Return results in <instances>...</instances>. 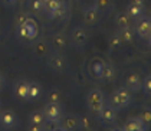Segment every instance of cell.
Instances as JSON below:
<instances>
[{"label":"cell","mask_w":151,"mask_h":131,"mask_svg":"<svg viewBox=\"0 0 151 131\" xmlns=\"http://www.w3.org/2000/svg\"><path fill=\"white\" fill-rule=\"evenodd\" d=\"M137 131H144V130H137Z\"/></svg>","instance_id":"43"},{"label":"cell","mask_w":151,"mask_h":131,"mask_svg":"<svg viewBox=\"0 0 151 131\" xmlns=\"http://www.w3.org/2000/svg\"><path fill=\"white\" fill-rule=\"evenodd\" d=\"M60 4H62V0H46V1H43V12L52 19V16L55 14V12L59 9Z\"/></svg>","instance_id":"18"},{"label":"cell","mask_w":151,"mask_h":131,"mask_svg":"<svg viewBox=\"0 0 151 131\" xmlns=\"http://www.w3.org/2000/svg\"><path fill=\"white\" fill-rule=\"evenodd\" d=\"M42 1H46V0H42Z\"/></svg>","instance_id":"44"},{"label":"cell","mask_w":151,"mask_h":131,"mask_svg":"<svg viewBox=\"0 0 151 131\" xmlns=\"http://www.w3.org/2000/svg\"><path fill=\"white\" fill-rule=\"evenodd\" d=\"M111 131H124V130H122V128H118V127H116V128H112Z\"/></svg>","instance_id":"40"},{"label":"cell","mask_w":151,"mask_h":131,"mask_svg":"<svg viewBox=\"0 0 151 131\" xmlns=\"http://www.w3.org/2000/svg\"><path fill=\"white\" fill-rule=\"evenodd\" d=\"M24 26H26V29H27V32H29L30 39H32V40H35L36 36H37V33H39V27H37V23H36L35 20L32 19V16H30L27 20H26Z\"/></svg>","instance_id":"22"},{"label":"cell","mask_w":151,"mask_h":131,"mask_svg":"<svg viewBox=\"0 0 151 131\" xmlns=\"http://www.w3.org/2000/svg\"><path fill=\"white\" fill-rule=\"evenodd\" d=\"M132 101V95L125 86L118 88L116 91L112 92V95L109 96V105L114 107L115 109H121V108H127Z\"/></svg>","instance_id":"2"},{"label":"cell","mask_w":151,"mask_h":131,"mask_svg":"<svg viewBox=\"0 0 151 131\" xmlns=\"http://www.w3.org/2000/svg\"><path fill=\"white\" fill-rule=\"evenodd\" d=\"M115 75H116V71H115V66L112 65V63H105L104 65V69L101 72V76H99V79H101V82L102 83H111L114 79H115Z\"/></svg>","instance_id":"13"},{"label":"cell","mask_w":151,"mask_h":131,"mask_svg":"<svg viewBox=\"0 0 151 131\" xmlns=\"http://www.w3.org/2000/svg\"><path fill=\"white\" fill-rule=\"evenodd\" d=\"M16 36H17V39L20 40V42H23V43H30V42H33L32 39H30V36H29V32H27V29H26V26H17L16 27Z\"/></svg>","instance_id":"23"},{"label":"cell","mask_w":151,"mask_h":131,"mask_svg":"<svg viewBox=\"0 0 151 131\" xmlns=\"http://www.w3.org/2000/svg\"><path fill=\"white\" fill-rule=\"evenodd\" d=\"M42 95V85L37 82H29L27 88V101H36Z\"/></svg>","instance_id":"17"},{"label":"cell","mask_w":151,"mask_h":131,"mask_svg":"<svg viewBox=\"0 0 151 131\" xmlns=\"http://www.w3.org/2000/svg\"><path fill=\"white\" fill-rule=\"evenodd\" d=\"M27 88L29 82L24 79H19L13 86V95L17 101H27Z\"/></svg>","instance_id":"10"},{"label":"cell","mask_w":151,"mask_h":131,"mask_svg":"<svg viewBox=\"0 0 151 131\" xmlns=\"http://www.w3.org/2000/svg\"><path fill=\"white\" fill-rule=\"evenodd\" d=\"M19 122V118L16 115V112L12 109H6V111H0V127L10 130L14 128Z\"/></svg>","instance_id":"8"},{"label":"cell","mask_w":151,"mask_h":131,"mask_svg":"<svg viewBox=\"0 0 151 131\" xmlns=\"http://www.w3.org/2000/svg\"><path fill=\"white\" fill-rule=\"evenodd\" d=\"M131 3H134L137 6H141V7H145V0H131Z\"/></svg>","instance_id":"37"},{"label":"cell","mask_w":151,"mask_h":131,"mask_svg":"<svg viewBox=\"0 0 151 131\" xmlns=\"http://www.w3.org/2000/svg\"><path fill=\"white\" fill-rule=\"evenodd\" d=\"M29 17H30V14L27 12H19L16 14V17H14V24H16V27H17V26H23Z\"/></svg>","instance_id":"31"},{"label":"cell","mask_w":151,"mask_h":131,"mask_svg":"<svg viewBox=\"0 0 151 131\" xmlns=\"http://www.w3.org/2000/svg\"><path fill=\"white\" fill-rule=\"evenodd\" d=\"M88 37H89L88 30L85 27H82V26L73 27L72 32H70V42H72V45L75 48H83L86 45V42H88Z\"/></svg>","instance_id":"5"},{"label":"cell","mask_w":151,"mask_h":131,"mask_svg":"<svg viewBox=\"0 0 151 131\" xmlns=\"http://www.w3.org/2000/svg\"><path fill=\"white\" fill-rule=\"evenodd\" d=\"M132 24H134V20L128 16L127 12H119L115 16V26L118 27V30L132 27Z\"/></svg>","instance_id":"14"},{"label":"cell","mask_w":151,"mask_h":131,"mask_svg":"<svg viewBox=\"0 0 151 131\" xmlns=\"http://www.w3.org/2000/svg\"><path fill=\"white\" fill-rule=\"evenodd\" d=\"M42 112L45 119H52L56 122H59L60 118L63 117V108L60 105V102H47Z\"/></svg>","instance_id":"4"},{"label":"cell","mask_w":151,"mask_h":131,"mask_svg":"<svg viewBox=\"0 0 151 131\" xmlns=\"http://www.w3.org/2000/svg\"><path fill=\"white\" fill-rule=\"evenodd\" d=\"M62 98H63L62 91L58 89V88H55V89H50L49 91V94H47V102H60Z\"/></svg>","instance_id":"29"},{"label":"cell","mask_w":151,"mask_h":131,"mask_svg":"<svg viewBox=\"0 0 151 131\" xmlns=\"http://www.w3.org/2000/svg\"><path fill=\"white\" fill-rule=\"evenodd\" d=\"M89 131H92V130H89Z\"/></svg>","instance_id":"45"},{"label":"cell","mask_w":151,"mask_h":131,"mask_svg":"<svg viewBox=\"0 0 151 131\" xmlns=\"http://www.w3.org/2000/svg\"><path fill=\"white\" fill-rule=\"evenodd\" d=\"M47 66L50 71H53L55 73H62V72L66 71V66H68V62L66 58L60 53V52H53L49 55L47 58Z\"/></svg>","instance_id":"3"},{"label":"cell","mask_w":151,"mask_h":131,"mask_svg":"<svg viewBox=\"0 0 151 131\" xmlns=\"http://www.w3.org/2000/svg\"><path fill=\"white\" fill-rule=\"evenodd\" d=\"M0 1H1L6 7H13V6H16V4L19 3L17 0H0Z\"/></svg>","instance_id":"35"},{"label":"cell","mask_w":151,"mask_h":131,"mask_svg":"<svg viewBox=\"0 0 151 131\" xmlns=\"http://www.w3.org/2000/svg\"><path fill=\"white\" fill-rule=\"evenodd\" d=\"M99 17H101V13L98 12L93 6H89L83 10V14H82V19H83V23L86 26H95V24L99 22Z\"/></svg>","instance_id":"9"},{"label":"cell","mask_w":151,"mask_h":131,"mask_svg":"<svg viewBox=\"0 0 151 131\" xmlns=\"http://www.w3.org/2000/svg\"><path fill=\"white\" fill-rule=\"evenodd\" d=\"M58 125H59V122H56V121H52V119H45V122L42 124L43 131H52V130H55Z\"/></svg>","instance_id":"34"},{"label":"cell","mask_w":151,"mask_h":131,"mask_svg":"<svg viewBox=\"0 0 151 131\" xmlns=\"http://www.w3.org/2000/svg\"><path fill=\"white\" fill-rule=\"evenodd\" d=\"M52 131H65V130H63V128H62V127H60V125H58V127H56V128H55V130H52Z\"/></svg>","instance_id":"39"},{"label":"cell","mask_w":151,"mask_h":131,"mask_svg":"<svg viewBox=\"0 0 151 131\" xmlns=\"http://www.w3.org/2000/svg\"><path fill=\"white\" fill-rule=\"evenodd\" d=\"M104 65L105 62L101 59H98V58H95V59L91 62V66H89V69H91V73H92L95 78H98L99 79V76H101V72L104 69Z\"/></svg>","instance_id":"21"},{"label":"cell","mask_w":151,"mask_h":131,"mask_svg":"<svg viewBox=\"0 0 151 131\" xmlns=\"http://www.w3.org/2000/svg\"><path fill=\"white\" fill-rule=\"evenodd\" d=\"M118 35L121 37V40H122V43H131L132 40H134V29L132 27H128V29H121V30H118Z\"/></svg>","instance_id":"24"},{"label":"cell","mask_w":151,"mask_h":131,"mask_svg":"<svg viewBox=\"0 0 151 131\" xmlns=\"http://www.w3.org/2000/svg\"><path fill=\"white\" fill-rule=\"evenodd\" d=\"M0 32H1V24H0Z\"/></svg>","instance_id":"42"},{"label":"cell","mask_w":151,"mask_h":131,"mask_svg":"<svg viewBox=\"0 0 151 131\" xmlns=\"http://www.w3.org/2000/svg\"><path fill=\"white\" fill-rule=\"evenodd\" d=\"M99 121L104 124V125H109V124H114L116 121L118 117V109H115L114 107H111L109 104H105L104 108L99 111V114L96 115Z\"/></svg>","instance_id":"7"},{"label":"cell","mask_w":151,"mask_h":131,"mask_svg":"<svg viewBox=\"0 0 151 131\" xmlns=\"http://www.w3.org/2000/svg\"><path fill=\"white\" fill-rule=\"evenodd\" d=\"M26 131H43V127L37 125V124H29V127H27Z\"/></svg>","instance_id":"36"},{"label":"cell","mask_w":151,"mask_h":131,"mask_svg":"<svg viewBox=\"0 0 151 131\" xmlns=\"http://www.w3.org/2000/svg\"><path fill=\"white\" fill-rule=\"evenodd\" d=\"M59 125L65 131H76L78 130V117L73 115V114H68L66 117L60 118Z\"/></svg>","instance_id":"11"},{"label":"cell","mask_w":151,"mask_h":131,"mask_svg":"<svg viewBox=\"0 0 151 131\" xmlns=\"http://www.w3.org/2000/svg\"><path fill=\"white\" fill-rule=\"evenodd\" d=\"M92 125V119H91V114H82L78 117V130L82 131H89Z\"/></svg>","instance_id":"20"},{"label":"cell","mask_w":151,"mask_h":131,"mask_svg":"<svg viewBox=\"0 0 151 131\" xmlns=\"http://www.w3.org/2000/svg\"><path fill=\"white\" fill-rule=\"evenodd\" d=\"M105 105V95L99 88H95L92 91H89V94L86 95V108L88 112L91 115H98L99 111Z\"/></svg>","instance_id":"1"},{"label":"cell","mask_w":151,"mask_h":131,"mask_svg":"<svg viewBox=\"0 0 151 131\" xmlns=\"http://www.w3.org/2000/svg\"><path fill=\"white\" fill-rule=\"evenodd\" d=\"M108 45H109V49H112V50H118V49L124 45V43H122V40H121V37H119V35H118V32L109 36Z\"/></svg>","instance_id":"28"},{"label":"cell","mask_w":151,"mask_h":131,"mask_svg":"<svg viewBox=\"0 0 151 131\" xmlns=\"http://www.w3.org/2000/svg\"><path fill=\"white\" fill-rule=\"evenodd\" d=\"M124 131H137V130H144L147 131L148 130V127H145L144 124H142V121L137 117V118H129L125 121V124H124Z\"/></svg>","instance_id":"16"},{"label":"cell","mask_w":151,"mask_h":131,"mask_svg":"<svg viewBox=\"0 0 151 131\" xmlns=\"http://www.w3.org/2000/svg\"><path fill=\"white\" fill-rule=\"evenodd\" d=\"M138 118L142 121V124H144L145 127H148V125H150V122H151V111H150V108L142 109V112L139 114Z\"/></svg>","instance_id":"33"},{"label":"cell","mask_w":151,"mask_h":131,"mask_svg":"<svg viewBox=\"0 0 151 131\" xmlns=\"http://www.w3.org/2000/svg\"><path fill=\"white\" fill-rule=\"evenodd\" d=\"M66 13H68V6H66V3L62 1V4L59 6V9L52 16V20H63L66 17Z\"/></svg>","instance_id":"30"},{"label":"cell","mask_w":151,"mask_h":131,"mask_svg":"<svg viewBox=\"0 0 151 131\" xmlns=\"http://www.w3.org/2000/svg\"><path fill=\"white\" fill-rule=\"evenodd\" d=\"M111 4H112V0H93V7L99 13L108 12Z\"/></svg>","instance_id":"26"},{"label":"cell","mask_w":151,"mask_h":131,"mask_svg":"<svg viewBox=\"0 0 151 131\" xmlns=\"http://www.w3.org/2000/svg\"><path fill=\"white\" fill-rule=\"evenodd\" d=\"M139 37L142 39H147L150 40V35H151V20L150 16H141L139 19H137V23H135V30H134Z\"/></svg>","instance_id":"6"},{"label":"cell","mask_w":151,"mask_h":131,"mask_svg":"<svg viewBox=\"0 0 151 131\" xmlns=\"http://www.w3.org/2000/svg\"><path fill=\"white\" fill-rule=\"evenodd\" d=\"M141 89L144 91V94L148 96L151 94V76L147 75L142 81H141Z\"/></svg>","instance_id":"32"},{"label":"cell","mask_w":151,"mask_h":131,"mask_svg":"<svg viewBox=\"0 0 151 131\" xmlns=\"http://www.w3.org/2000/svg\"><path fill=\"white\" fill-rule=\"evenodd\" d=\"M127 14L135 22L137 19H139L142 14H144V7H141V6H137V4H134V3H129L127 7Z\"/></svg>","instance_id":"19"},{"label":"cell","mask_w":151,"mask_h":131,"mask_svg":"<svg viewBox=\"0 0 151 131\" xmlns=\"http://www.w3.org/2000/svg\"><path fill=\"white\" fill-rule=\"evenodd\" d=\"M3 86H4V78H3V75L0 73V91L3 89Z\"/></svg>","instance_id":"38"},{"label":"cell","mask_w":151,"mask_h":131,"mask_svg":"<svg viewBox=\"0 0 151 131\" xmlns=\"http://www.w3.org/2000/svg\"><path fill=\"white\" fill-rule=\"evenodd\" d=\"M43 122H45V117H43V112L42 111H32L29 114V124L42 125Z\"/></svg>","instance_id":"27"},{"label":"cell","mask_w":151,"mask_h":131,"mask_svg":"<svg viewBox=\"0 0 151 131\" xmlns=\"http://www.w3.org/2000/svg\"><path fill=\"white\" fill-rule=\"evenodd\" d=\"M125 88L129 92H138L141 89V78L138 73H129L125 78Z\"/></svg>","instance_id":"12"},{"label":"cell","mask_w":151,"mask_h":131,"mask_svg":"<svg viewBox=\"0 0 151 131\" xmlns=\"http://www.w3.org/2000/svg\"><path fill=\"white\" fill-rule=\"evenodd\" d=\"M17 1H20V3H22V1H26V0H17Z\"/></svg>","instance_id":"41"},{"label":"cell","mask_w":151,"mask_h":131,"mask_svg":"<svg viewBox=\"0 0 151 131\" xmlns=\"http://www.w3.org/2000/svg\"><path fill=\"white\" fill-rule=\"evenodd\" d=\"M27 1V9L29 13H40L43 12V1L42 0H26Z\"/></svg>","instance_id":"25"},{"label":"cell","mask_w":151,"mask_h":131,"mask_svg":"<svg viewBox=\"0 0 151 131\" xmlns=\"http://www.w3.org/2000/svg\"><path fill=\"white\" fill-rule=\"evenodd\" d=\"M50 46L55 49L56 52L63 50V49L66 48V36L63 35L62 32L55 33V35L52 36V39H50Z\"/></svg>","instance_id":"15"}]
</instances>
